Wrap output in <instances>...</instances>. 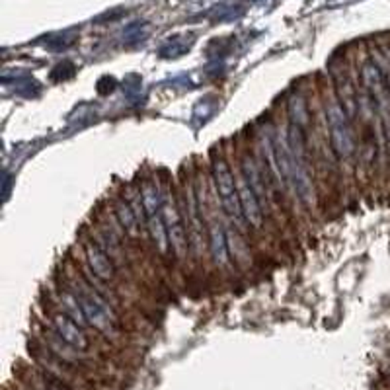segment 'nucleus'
<instances>
[{"label":"nucleus","mask_w":390,"mask_h":390,"mask_svg":"<svg viewBox=\"0 0 390 390\" xmlns=\"http://www.w3.org/2000/svg\"><path fill=\"white\" fill-rule=\"evenodd\" d=\"M289 150L292 162V191L305 205H312L314 201V186L310 176V166L307 160V146H305V131L301 125L291 123V129L287 133Z\"/></svg>","instance_id":"obj_1"},{"label":"nucleus","mask_w":390,"mask_h":390,"mask_svg":"<svg viewBox=\"0 0 390 390\" xmlns=\"http://www.w3.org/2000/svg\"><path fill=\"white\" fill-rule=\"evenodd\" d=\"M213 182H215V189H217V197L223 205V211L227 213L228 219L232 220L236 227H242L246 219H244L242 205H240L238 186H236L235 174L223 156H217L213 160Z\"/></svg>","instance_id":"obj_2"},{"label":"nucleus","mask_w":390,"mask_h":390,"mask_svg":"<svg viewBox=\"0 0 390 390\" xmlns=\"http://www.w3.org/2000/svg\"><path fill=\"white\" fill-rule=\"evenodd\" d=\"M143 213H145L146 228L153 236V242L156 244L158 252L168 254L170 250V238H168V230H166V223H164L162 215V191H158L155 184H145L143 186Z\"/></svg>","instance_id":"obj_3"},{"label":"nucleus","mask_w":390,"mask_h":390,"mask_svg":"<svg viewBox=\"0 0 390 390\" xmlns=\"http://www.w3.org/2000/svg\"><path fill=\"white\" fill-rule=\"evenodd\" d=\"M326 122L330 131V143L340 158H350L355 150V138L350 125V115L338 102H330L326 106Z\"/></svg>","instance_id":"obj_4"},{"label":"nucleus","mask_w":390,"mask_h":390,"mask_svg":"<svg viewBox=\"0 0 390 390\" xmlns=\"http://www.w3.org/2000/svg\"><path fill=\"white\" fill-rule=\"evenodd\" d=\"M73 292L76 295V299L81 302L82 310L86 314V320H88L90 326L98 328L100 332H114V314L112 310L106 305V301L98 295L96 291H92L90 287H86L84 283H74Z\"/></svg>","instance_id":"obj_5"},{"label":"nucleus","mask_w":390,"mask_h":390,"mask_svg":"<svg viewBox=\"0 0 390 390\" xmlns=\"http://www.w3.org/2000/svg\"><path fill=\"white\" fill-rule=\"evenodd\" d=\"M162 215L164 223H166V230H168V238H170V248L176 256H182L186 250V227H184V219L179 213L178 205L174 203L170 194L162 191Z\"/></svg>","instance_id":"obj_6"},{"label":"nucleus","mask_w":390,"mask_h":390,"mask_svg":"<svg viewBox=\"0 0 390 390\" xmlns=\"http://www.w3.org/2000/svg\"><path fill=\"white\" fill-rule=\"evenodd\" d=\"M51 320H53V330L57 332L59 338L65 341V343H69L73 350H88V338H86V333L82 332V326L76 324L69 314H65V312H57V314H53Z\"/></svg>","instance_id":"obj_7"},{"label":"nucleus","mask_w":390,"mask_h":390,"mask_svg":"<svg viewBox=\"0 0 390 390\" xmlns=\"http://www.w3.org/2000/svg\"><path fill=\"white\" fill-rule=\"evenodd\" d=\"M238 186V195H240V205H242V213L246 223L254 228H260L264 225V209H261L260 199L252 189V186L248 184V179L240 176L236 179Z\"/></svg>","instance_id":"obj_8"},{"label":"nucleus","mask_w":390,"mask_h":390,"mask_svg":"<svg viewBox=\"0 0 390 390\" xmlns=\"http://www.w3.org/2000/svg\"><path fill=\"white\" fill-rule=\"evenodd\" d=\"M86 252V260L92 269V273L102 279V281H112L115 277V266L114 261L107 258V254L104 248H100L96 242H86L84 246Z\"/></svg>","instance_id":"obj_9"},{"label":"nucleus","mask_w":390,"mask_h":390,"mask_svg":"<svg viewBox=\"0 0 390 390\" xmlns=\"http://www.w3.org/2000/svg\"><path fill=\"white\" fill-rule=\"evenodd\" d=\"M209 244H211V254L217 264L225 266L228 261V248H227V236L223 232V228L215 223L209 227Z\"/></svg>","instance_id":"obj_10"},{"label":"nucleus","mask_w":390,"mask_h":390,"mask_svg":"<svg viewBox=\"0 0 390 390\" xmlns=\"http://www.w3.org/2000/svg\"><path fill=\"white\" fill-rule=\"evenodd\" d=\"M61 302H63V307H65V314H69V317L73 318L76 324H88L86 314H84V310H82L81 302L76 299L73 289H63V291H61Z\"/></svg>","instance_id":"obj_11"},{"label":"nucleus","mask_w":390,"mask_h":390,"mask_svg":"<svg viewBox=\"0 0 390 390\" xmlns=\"http://www.w3.org/2000/svg\"><path fill=\"white\" fill-rule=\"evenodd\" d=\"M115 215H117V220L122 223V227L125 228V232H129L133 236L137 235V213L127 201H123V199L115 201Z\"/></svg>","instance_id":"obj_12"}]
</instances>
